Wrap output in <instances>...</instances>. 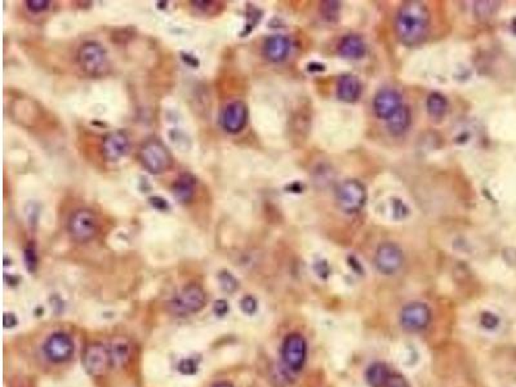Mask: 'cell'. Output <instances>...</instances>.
Here are the masks:
<instances>
[{
    "label": "cell",
    "mask_w": 516,
    "mask_h": 387,
    "mask_svg": "<svg viewBox=\"0 0 516 387\" xmlns=\"http://www.w3.org/2000/svg\"><path fill=\"white\" fill-rule=\"evenodd\" d=\"M426 109L433 119H442L448 111V101L442 93L433 92L427 97Z\"/></svg>",
    "instance_id": "obj_22"
},
{
    "label": "cell",
    "mask_w": 516,
    "mask_h": 387,
    "mask_svg": "<svg viewBox=\"0 0 516 387\" xmlns=\"http://www.w3.org/2000/svg\"><path fill=\"white\" fill-rule=\"evenodd\" d=\"M292 48V43L289 37L286 35H273L268 37L264 44V55L271 62H282L284 61Z\"/></svg>",
    "instance_id": "obj_15"
},
{
    "label": "cell",
    "mask_w": 516,
    "mask_h": 387,
    "mask_svg": "<svg viewBox=\"0 0 516 387\" xmlns=\"http://www.w3.org/2000/svg\"><path fill=\"white\" fill-rule=\"evenodd\" d=\"M393 211H394V218L397 220H403L408 216V208L402 200H394Z\"/></svg>",
    "instance_id": "obj_30"
},
{
    "label": "cell",
    "mask_w": 516,
    "mask_h": 387,
    "mask_svg": "<svg viewBox=\"0 0 516 387\" xmlns=\"http://www.w3.org/2000/svg\"><path fill=\"white\" fill-rule=\"evenodd\" d=\"M111 366H123L130 358V345L124 338H117L111 343L110 349Z\"/></svg>",
    "instance_id": "obj_21"
},
{
    "label": "cell",
    "mask_w": 516,
    "mask_h": 387,
    "mask_svg": "<svg viewBox=\"0 0 516 387\" xmlns=\"http://www.w3.org/2000/svg\"><path fill=\"white\" fill-rule=\"evenodd\" d=\"M257 301L255 297L252 295H246L241 301H240V307L243 310V313H247V315H253V313L257 311Z\"/></svg>",
    "instance_id": "obj_27"
},
{
    "label": "cell",
    "mask_w": 516,
    "mask_h": 387,
    "mask_svg": "<svg viewBox=\"0 0 516 387\" xmlns=\"http://www.w3.org/2000/svg\"><path fill=\"white\" fill-rule=\"evenodd\" d=\"M207 302L203 288L199 284H189L171 300L169 310L175 315L184 316L199 313Z\"/></svg>",
    "instance_id": "obj_5"
},
{
    "label": "cell",
    "mask_w": 516,
    "mask_h": 387,
    "mask_svg": "<svg viewBox=\"0 0 516 387\" xmlns=\"http://www.w3.org/2000/svg\"><path fill=\"white\" fill-rule=\"evenodd\" d=\"M403 106L404 105H403L402 94L395 89H390V88L379 91L373 100V111L376 117L386 121L393 115H395Z\"/></svg>",
    "instance_id": "obj_13"
},
{
    "label": "cell",
    "mask_w": 516,
    "mask_h": 387,
    "mask_svg": "<svg viewBox=\"0 0 516 387\" xmlns=\"http://www.w3.org/2000/svg\"><path fill=\"white\" fill-rule=\"evenodd\" d=\"M499 10L497 1H478L475 4V13L480 19H489Z\"/></svg>",
    "instance_id": "obj_23"
},
{
    "label": "cell",
    "mask_w": 516,
    "mask_h": 387,
    "mask_svg": "<svg viewBox=\"0 0 516 387\" xmlns=\"http://www.w3.org/2000/svg\"><path fill=\"white\" fill-rule=\"evenodd\" d=\"M411 121H412L411 110L406 106H403L395 115H393L387 120V128L393 136H402L409 128Z\"/></svg>",
    "instance_id": "obj_19"
},
{
    "label": "cell",
    "mask_w": 516,
    "mask_h": 387,
    "mask_svg": "<svg viewBox=\"0 0 516 387\" xmlns=\"http://www.w3.org/2000/svg\"><path fill=\"white\" fill-rule=\"evenodd\" d=\"M214 311L218 313V315H223V313H227L229 311V306L226 304V301H223V300L217 301L214 304Z\"/></svg>",
    "instance_id": "obj_33"
},
{
    "label": "cell",
    "mask_w": 516,
    "mask_h": 387,
    "mask_svg": "<svg viewBox=\"0 0 516 387\" xmlns=\"http://www.w3.org/2000/svg\"><path fill=\"white\" fill-rule=\"evenodd\" d=\"M49 1L46 0H28L26 1L28 10L33 13H42L49 8Z\"/></svg>",
    "instance_id": "obj_29"
},
{
    "label": "cell",
    "mask_w": 516,
    "mask_h": 387,
    "mask_svg": "<svg viewBox=\"0 0 516 387\" xmlns=\"http://www.w3.org/2000/svg\"><path fill=\"white\" fill-rule=\"evenodd\" d=\"M404 264L403 250L395 243H384L378 247L375 265L384 275H394Z\"/></svg>",
    "instance_id": "obj_9"
},
{
    "label": "cell",
    "mask_w": 516,
    "mask_h": 387,
    "mask_svg": "<svg viewBox=\"0 0 516 387\" xmlns=\"http://www.w3.org/2000/svg\"><path fill=\"white\" fill-rule=\"evenodd\" d=\"M97 217L89 209L75 211L67 221L69 234L79 243H87L92 240L97 234Z\"/></svg>",
    "instance_id": "obj_6"
},
{
    "label": "cell",
    "mask_w": 516,
    "mask_h": 387,
    "mask_svg": "<svg viewBox=\"0 0 516 387\" xmlns=\"http://www.w3.org/2000/svg\"><path fill=\"white\" fill-rule=\"evenodd\" d=\"M480 325L484 328V329H488V331H493L496 329L498 325H499V318H498L496 313H490V311H485V313L480 315Z\"/></svg>",
    "instance_id": "obj_26"
},
{
    "label": "cell",
    "mask_w": 516,
    "mask_h": 387,
    "mask_svg": "<svg viewBox=\"0 0 516 387\" xmlns=\"http://www.w3.org/2000/svg\"><path fill=\"white\" fill-rule=\"evenodd\" d=\"M130 148L128 135L124 130H114L105 136L102 141V157L108 162L114 163L127 157Z\"/></svg>",
    "instance_id": "obj_11"
},
{
    "label": "cell",
    "mask_w": 516,
    "mask_h": 387,
    "mask_svg": "<svg viewBox=\"0 0 516 387\" xmlns=\"http://www.w3.org/2000/svg\"><path fill=\"white\" fill-rule=\"evenodd\" d=\"M391 370L384 363H373L366 370V379L370 387H384Z\"/></svg>",
    "instance_id": "obj_20"
},
{
    "label": "cell",
    "mask_w": 516,
    "mask_h": 387,
    "mask_svg": "<svg viewBox=\"0 0 516 387\" xmlns=\"http://www.w3.org/2000/svg\"><path fill=\"white\" fill-rule=\"evenodd\" d=\"M139 160L145 169L153 175H160L173 164V157L168 148L157 139H150L139 150Z\"/></svg>",
    "instance_id": "obj_3"
},
{
    "label": "cell",
    "mask_w": 516,
    "mask_h": 387,
    "mask_svg": "<svg viewBox=\"0 0 516 387\" xmlns=\"http://www.w3.org/2000/svg\"><path fill=\"white\" fill-rule=\"evenodd\" d=\"M196 189V180L189 173L180 175L173 184V195L180 203H189L193 200Z\"/></svg>",
    "instance_id": "obj_18"
},
{
    "label": "cell",
    "mask_w": 516,
    "mask_h": 387,
    "mask_svg": "<svg viewBox=\"0 0 516 387\" xmlns=\"http://www.w3.org/2000/svg\"><path fill=\"white\" fill-rule=\"evenodd\" d=\"M361 94V83L355 75H342L337 83V97L343 102L358 101Z\"/></svg>",
    "instance_id": "obj_16"
},
{
    "label": "cell",
    "mask_w": 516,
    "mask_h": 387,
    "mask_svg": "<svg viewBox=\"0 0 516 387\" xmlns=\"http://www.w3.org/2000/svg\"><path fill=\"white\" fill-rule=\"evenodd\" d=\"M384 387L411 386H409V384H408V381H406V378L403 377L402 375H399V373H393V372H391V375H390V377L387 378V381L385 382Z\"/></svg>",
    "instance_id": "obj_28"
},
{
    "label": "cell",
    "mask_w": 516,
    "mask_h": 387,
    "mask_svg": "<svg viewBox=\"0 0 516 387\" xmlns=\"http://www.w3.org/2000/svg\"><path fill=\"white\" fill-rule=\"evenodd\" d=\"M431 322V310L424 302H411L406 304L400 313L402 327L408 332H421Z\"/></svg>",
    "instance_id": "obj_8"
},
{
    "label": "cell",
    "mask_w": 516,
    "mask_h": 387,
    "mask_svg": "<svg viewBox=\"0 0 516 387\" xmlns=\"http://www.w3.org/2000/svg\"><path fill=\"white\" fill-rule=\"evenodd\" d=\"M430 26V13L421 1H406L397 10L395 31L400 42L415 46L424 42Z\"/></svg>",
    "instance_id": "obj_1"
},
{
    "label": "cell",
    "mask_w": 516,
    "mask_h": 387,
    "mask_svg": "<svg viewBox=\"0 0 516 387\" xmlns=\"http://www.w3.org/2000/svg\"><path fill=\"white\" fill-rule=\"evenodd\" d=\"M336 200L342 212L347 214L358 213L367 202L366 186L354 178L346 180L338 186L336 191Z\"/></svg>",
    "instance_id": "obj_4"
},
{
    "label": "cell",
    "mask_w": 516,
    "mask_h": 387,
    "mask_svg": "<svg viewBox=\"0 0 516 387\" xmlns=\"http://www.w3.org/2000/svg\"><path fill=\"white\" fill-rule=\"evenodd\" d=\"M307 358V343L300 333L288 334L282 345V359L288 369L298 372Z\"/></svg>",
    "instance_id": "obj_7"
},
{
    "label": "cell",
    "mask_w": 516,
    "mask_h": 387,
    "mask_svg": "<svg viewBox=\"0 0 516 387\" xmlns=\"http://www.w3.org/2000/svg\"><path fill=\"white\" fill-rule=\"evenodd\" d=\"M248 123V108L243 101L229 103L221 114V126L227 133H239Z\"/></svg>",
    "instance_id": "obj_14"
},
{
    "label": "cell",
    "mask_w": 516,
    "mask_h": 387,
    "mask_svg": "<svg viewBox=\"0 0 516 387\" xmlns=\"http://www.w3.org/2000/svg\"><path fill=\"white\" fill-rule=\"evenodd\" d=\"M218 280H220V284H221L222 289L226 291V292H235L238 289V280L235 277L231 275L230 273H226L223 271L220 275H218Z\"/></svg>",
    "instance_id": "obj_25"
},
{
    "label": "cell",
    "mask_w": 516,
    "mask_h": 387,
    "mask_svg": "<svg viewBox=\"0 0 516 387\" xmlns=\"http://www.w3.org/2000/svg\"><path fill=\"white\" fill-rule=\"evenodd\" d=\"M111 366L110 352L101 343L87 346L83 354V367L92 376H101Z\"/></svg>",
    "instance_id": "obj_12"
},
{
    "label": "cell",
    "mask_w": 516,
    "mask_h": 387,
    "mask_svg": "<svg viewBox=\"0 0 516 387\" xmlns=\"http://www.w3.org/2000/svg\"><path fill=\"white\" fill-rule=\"evenodd\" d=\"M43 352L53 363H64L71 359L74 354V342L69 334L55 332L51 334L43 343Z\"/></svg>",
    "instance_id": "obj_10"
},
{
    "label": "cell",
    "mask_w": 516,
    "mask_h": 387,
    "mask_svg": "<svg viewBox=\"0 0 516 387\" xmlns=\"http://www.w3.org/2000/svg\"><path fill=\"white\" fill-rule=\"evenodd\" d=\"M26 262H28V266L30 270L37 266V255H35V250L34 248H31V246L26 249Z\"/></svg>",
    "instance_id": "obj_31"
},
{
    "label": "cell",
    "mask_w": 516,
    "mask_h": 387,
    "mask_svg": "<svg viewBox=\"0 0 516 387\" xmlns=\"http://www.w3.org/2000/svg\"><path fill=\"white\" fill-rule=\"evenodd\" d=\"M150 203L153 204V207L157 208L159 211H166V209H168V204H166V200L162 199V198H157V196H155V198H151V199H150Z\"/></svg>",
    "instance_id": "obj_32"
},
{
    "label": "cell",
    "mask_w": 516,
    "mask_h": 387,
    "mask_svg": "<svg viewBox=\"0 0 516 387\" xmlns=\"http://www.w3.org/2000/svg\"><path fill=\"white\" fill-rule=\"evenodd\" d=\"M214 387H234L229 382H218L217 385H214Z\"/></svg>",
    "instance_id": "obj_34"
},
{
    "label": "cell",
    "mask_w": 516,
    "mask_h": 387,
    "mask_svg": "<svg viewBox=\"0 0 516 387\" xmlns=\"http://www.w3.org/2000/svg\"><path fill=\"white\" fill-rule=\"evenodd\" d=\"M322 17L328 21H337L340 16V3L337 1H324L322 3Z\"/></svg>",
    "instance_id": "obj_24"
},
{
    "label": "cell",
    "mask_w": 516,
    "mask_h": 387,
    "mask_svg": "<svg viewBox=\"0 0 516 387\" xmlns=\"http://www.w3.org/2000/svg\"><path fill=\"white\" fill-rule=\"evenodd\" d=\"M76 58L80 69L89 76H102L110 69L108 52L97 42H87L82 44Z\"/></svg>",
    "instance_id": "obj_2"
},
{
    "label": "cell",
    "mask_w": 516,
    "mask_h": 387,
    "mask_svg": "<svg viewBox=\"0 0 516 387\" xmlns=\"http://www.w3.org/2000/svg\"><path fill=\"white\" fill-rule=\"evenodd\" d=\"M367 51L366 43L361 37L358 35H347L343 37L338 46V53L345 58L351 60H359L364 57Z\"/></svg>",
    "instance_id": "obj_17"
}]
</instances>
